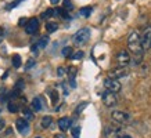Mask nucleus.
Wrapping results in <instances>:
<instances>
[{"label": "nucleus", "instance_id": "f257e3e1", "mask_svg": "<svg viewBox=\"0 0 151 138\" xmlns=\"http://www.w3.org/2000/svg\"><path fill=\"white\" fill-rule=\"evenodd\" d=\"M128 47H129V51L133 53V54L136 55H143V48L142 46V35L139 31H132V32L129 33L128 36Z\"/></svg>", "mask_w": 151, "mask_h": 138}, {"label": "nucleus", "instance_id": "f03ea898", "mask_svg": "<svg viewBox=\"0 0 151 138\" xmlns=\"http://www.w3.org/2000/svg\"><path fill=\"white\" fill-rule=\"evenodd\" d=\"M89 39H90V29H87V28L79 29L72 37L73 44H76V46H83V44H86L87 41H89Z\"/></svg>", "mask_w": 151, "mask_h": 138}, {"label": "nucleus", "instance_id": "7ed1b4c3", "mask_svg": "<svg viewBox=\"0 0 151 138\" xmlns=\"http://www.w3.org/2000/svg\"><path fill=\"white\" fill-rule=\"evenodd\" d=\"M101 98H103V102H104V105L108 106V108H112V106H115L116 104H118L116 92H112V91H110V90H107V91L103 92Z\"/></svg>", "mask_w": 151, "mask_h": 138}, {"label": "nucleus", "instance_id": "20e7f679", "mask_svg": "<svg viewBox=\"0 0 151 138\" xmlns=\"http://www.w3.org/2000/svg\"><path fill=\"white\" fill-rule=\"evenodd\" d=\"M104 87L112 92H119L121 88H122V86H121V83H119L116 79L107 78V79H104Z\"/></svg>", "mask_w": 151, "mask_h": 138}, {"label": "nucleus", "instance_id": "39448f33", "mask_svg": "<svg viewBox=\"0 0 151 138\" xmlns=\"http://www.w3.org/2000/svg\"><path fill=\"white\" fill-rule=\"evenodd\" d=\"M111 119L114 120L115 123H119V124H124L126 123L129 120V115L126 112H122V110H112L111 113Z\"/></svg>", "mask_w": 151, "mask_h": 138}, {"label": "nucleus", "instance_id": "423d86ee", "mask_svg": "<svg viewBox=\"0 0 151 138\" xmlns=\"http://www.w3.org/2000/svg\"><path fill=\"white\" fill-rule=\"evenodd\" d=\"M39 31V19L37 18H31L27 21V25H25V32L28 35H35V33Z\"/></svg>", "mask_w": 151, "mask_h": 138}, {"label": "nucleus", "instance_id": "0eeeda50", "mask_svg": "<svg viewBox=\"0 0 151 138\" xmlns=\"http://www.w3.org/2000/svg\"><path fill=\"white\" fill-rule=\"evenodd\" d=\"M142 46L144 50L151 48V26H147L142 33Z\"/></svg>", "mask_w": 151, "mask_h": 138}, {"label": "nucleus", "instance_id": "6e6552de", "mask_svg": "<svg viewBox=\"0 0 151 138\" xmlns=\"http://www.w3.org/2000/svg\"><path fill=\"white\" fill-rule=\"evenodd\" d=\"M116 62H118L119 66H128L130 64V55L126 50H122L119 51L116 54Z\"/></svg>", "mask_w": 151, "mask_h": 138}, {"label": "nucleus", "instance_id": "1a4fd4ad", "mask_svg": "<svg viewBox=\"0 0 151 138\" xmlns=\"http://www.w3.org/2000/svg\"><path fill=\"white\" fill-rule=\"evenodd\" d=\"M126 75H128V68H126V66H118V68H115L108 72V78H112V79H116V80H118V79L124 78Z\"/></svg>", "mask_w": 151, "mask_h": 138}, {"label": "nucleus", "instance_id": "9d476101", "mask_svg": "<svg viewBox=\"0 0 151 138\" xmlns=\"http://www.w3.org/2000/svg\"><path fill=\"white\" fill-rule=\"evenodd\" d=\"M15 127L18 130L19 134H22V135H27L29 133V124H28V120L25 117H21V119H17L15 122Z\"/></svg>", "mask_w": 151, "mask_h": 138}, {"label": "nucleus", "instance_id": "9b49d317", "mask_svg": "<svg viewBox=\"0 0 151 138\" xmlns=\"http://www.w3.org/2000/svg\"><path fill=\"white\" fill-rule=\"evenodd\" d=\"M58 127L61 131H67L71 127V119L69 117H61V119H58Z\"/></svg>", "mask_w": 151, "mask_h": 138}, {"label": "nucleus", "instance_id": "f8f14e48", "mask_svg": "<svg viewBox=\"0 0 151 138\" xmlns=\"http://www.w3.org/2000/svg\"><path fill=\"white\" fill-rule=\"evenodd\" d=\"M7 109H9L10 113H17L19 110V105H18V102H15V101H10L9 104H7Z\"/></svg>", "mask_w": 151, "mask_h": 138}, {"label": "nucleus", "instance_id": "ddd939ff", "mask_svg": "<svg viewBox=\"0 0 151 138\" xmlns=\"http://www.w3.org/2000/svg\"><path fill=\"white\" fill-rule=\"evenodd\" d=\"M92 11H93L92 7H90V6H86V7H82V9L79 10V14H81L82 17H85V18H89Z\"/></svg>", "mask_w": 151, "mask_h": 138}, {"label": "nucleus", "instance_id": "4468645a", "mask_svg": "<svg viewBox=\"0 0 151 138\" xmlns=\"http://www.w3.org/2000/svg\"><path fill=\"white\" fill-rule=\"evenodd\" d=\"M51 123H53V119H51V116H45L43 119H42L40 124H42V127L43 129H49L51 126Z\"/></svg>", "mask_w": 151, "mask_h": 138}, {"label": "nucleus", "instance_id": "2eb2a0df", "mask_svg": "<svg viewBox=\"0 0 151 138\" xmlns=\"http://www.w3.org/2000/svg\"><path fill=\"white\" fill-rule=\"evenodd\" d=\"M31 105H32V109L33 110H40L42 109V102H40V98H33L32 100V104H31Z\"/></svg>", "mask_w": 151, "mask_h": 138}, {"label": "nucleus", "instance_id": "dca6fc26", "mask_svg": "<svg viewBox=\"0 0 151 138\" xmlns=\"http://www.w3.org/2000/svg\"><path fill=\"white\" fill-rule=\"evenodd\" d=\"M11 64H13L14 68H19L21 64H22V61H21V57L19 55H13V58H11Z\"/></svg>", "mask_w": 151, "mask_h": 138}, {"label": "nucleus", "instance_id": "f3484780", "mask_svg": "<svg viewBox=\"0 0 151 138\" xmlns=\"http://www.w3.org/2000/svg\"><path fill=\"white\" fill-rule=\"evenodd\" d=\"M57 29H58V25H57L55 22H47V23H46V31H47L49 33L55 32Z\"/></svg>", "mask_w": 151, "mask_h": 138}, {"label": "nucleus", "instance_id": "a211bd4d", "mask_svg": "<svg viewBox=\"0 0 151 138\" xmlns=\"http://www.w3.org/2000/svg\"><path fill=\"white\" fill-rule=\"evenodd\" d=\"M47 43H49V37L43 36V37H40V39H39V41H37L36 44H37V47H39V48H45V47L47 46Z\"/></svg>", "mask_w": 151, "mask_h": 138}, {"label": "nucleus", "instance_id": "6ab92c4d", "mask_svg": "<svg viewBox=\"0 0 151 138\" xmlns=\"http://www.w3.org/2000/svg\"><path fill=\"white\" fill-rule=\"evenodd\" d=\"M55 14H57V15H60L61 18H64V19L69 18V14H68V11H67L65 9H57V10H55Z\"/></svg>", "mask_w": 151, "mask_h": 138}, {"label": "nucleus", "instance_id": "aec40b11", "mask_svg": "<svg viewBox=\"0 0 151 138\" xmlns=\"http://www.w3.org/2000/svg\"><path fill=\"white\" fill-rule=\"evenodd\" d=\"M54 13H55V11L53 9H47L45 13L42 14V18H43V19H49V18H51V17L54 15Z\"/></svg>", "mask_w": 151, "mask_h": 138}, {"label": "nucleus", "instance_id": "412c9836", "mask_svg": "<svg viewBox=\"0 0 151 138\" xmlns=\"http://www.w3.org/2000/svg\"><path fill=\"white\" fill-rule=\"evenodd\" d=\"M49 95H50V98H51V102H53V104H57V101H58V92L55 91V90H50V91H49Z\"/></svg>", "mask_w": 151, "mask_h": 138}, {"label": "nucleus", "instance_id": "4be33fe9", "mask_svg": "<svg viewBox=\"0 0 151 138\" xmlns=\"http://www.w3.org/2000/svg\"><path fill=\"white\" fill-rule=\"evenodd\" d=\"M24 87H25V82H24L22 79H18L17 83H15V86H14V88H15V90H18V91H22Z\"/></svg>", "mask_w": 151, "mask_h": 138}, {"label": "nucleus", "instance_id": "5701e85b", "mask_svg": "<svg viewBox=\"0 0 151 138\" xmlns=\"http://www.w3.org/2000/svg\"><path fill=\"white\" fill-rule=\"evenodd\" d=\"M61 53H63V55H64L65 58H71V55H72V47H64V48H63V51H61Z\"/></svg>", "mask_w": 151, "mask_h": 138}, {"label": "nucleus", "instance_id": "b1692460", "mask_svg": "<svg viewBox=\"0 0 151 138\" xmlns=\"http://www.w3.org/2000/svg\"><path fill=\"white\" fill-rule=\"evenodd\" d=\"M83 51H76V53H73L72 55H71V60H75V61H79L83 58Z\"/></svg>", "mask_w": 151, "mask_h": 138}, {"label": "nucleus", "instance_id": "393cba45", "mask_svg": "<svg viewBox=\"0 0 151 138\" xmlns=\"http://www.w3.org/2000/svg\"><path fill=\"white\" fill-rule=\"evenodd\" d=\"M21 1H24V0H14V1H11L10 4H7V7H6V9H7V10H13V9H15L17 6H19V3H21Z\"/></svg>", "mask_w": 151, "mask_h": 138}, {"label": "nucleus", "instance_id": "a878e982", "mask_svg": "<svg viewBox=\"0 0 151 138\" xmlns=\"http://www.w3.org/2000/svg\"><path fill=\"white\" fill-rule=\"evenodd\" d=\"M24 116H25V119H27V120H32L33 119L32 110L28 109V108H25V109H24Z\"/></svg>", "mask_w": 151, "mask_h": 138}, {"label": "nucleus", "instance_id": "bb28decb", "mask_svg": "<svg viewBox=\"0 0 151 138\" xmlns=\"http://www.w3.org/2000/svg\"><path fill=\"white\" fill-rule=\"evenodd\" d=\"M7 98H9V94H7V91H6V88H1L0 90V101H7Z\"/></svg>", "mask_w": 151, "mask_h": 138}, {"label": "nucleus", "instance_id": "cd10ccee", "mask_svg": "<svg viewBox=\"0 0 151 138\" xmlns=\"http://www.w3.org/2000/svg\"><path fill=\"white\" fill-rule=\"evenodd\" d=\"M67 73H68L69 79H75V76H76V68H68V70H67Z\"/></svg>", "mask_w": 151, "mask_h": 138}, {"label": "nucleus", "instance_id": "c85d7f7f", "mask_svg": "<svg viewBox=\"0 0 151 138\" xmlns=\"http://www.w3.org/2000/svg\"><path fill=\"white\" fill-rule=\"evenodd\" d=\"M71 133H72L73 138H79V135H81V127H73V129L71 130Z\"/></svg>", "mask_w": 151, "mask_h": 138}, {"label": "nucleus", "instance_id": "c756f323", "mask_svg": "<svg viewBox=\"0 0 151 138\" xmlns=\"http://www.w3.org/2000/svg\"><path fill=\"white\" fill-rule=\"evenodd\" d=\"M63 6H64L65 10H72L73 9V4H72V1H71V0H64Z\"/></svg>", "mask_w": 151, "mask_h": 138}, {"label": "nucleus", "instance_id": "7c9ffc66", "mask_svg": "<svg viewBox=\"0 0 151 138\" xmlns=\"http://www.w3.org/2000/svg\"><path fill=\"white\" fill-rule=\"evenodd\" d=\"M86 105H87L86 102H83L82 105H81V106H78V108H76V109H75V113H76V115H79V113H81V112H82V110H83V108H85V106H86Z\"/></svg>", "mask_w": 151, "mask_h": 138}, {"label": "nucleus", "instance_id": "2f4dec72", "mask_svg": "<svg viewBox=\"0 0 151 138\" xmlns=\"http://www.w3.org/2000/svg\"><path fill=\"white\" fill-rule=\"evenodd\" d=\"M64 73H65L64 68H58V70H57V75H58V76H63Z\"/></svg>", "mask_w": 151, "mask_h": 138}, {"label": "nucleus", "instance_id": "473e14b6", "mask_svg": "<svg viewBox=\"0 0 151 138\" xmlns=\"http://www.w3.org/2000/svg\"><path fill=\"white\" fill-rule=\"evenodd\" d=\"M3 36H4V29L0 28V43H1V40H3Z\"/></svg>", "mask_w": 151, "mask_h": 138}, {"label": "nucleus", "instance_id": "72a5a7b5", "mask_svg": "<svg viewBox=\"0 0 151 138\" xmlns=\"http://www.w3.org/2000/svg\"><path fill=\"white\" fill-rule=\"evenodd\" d=\"M33 65H35V61H33V60H31V61H29V62H28V64H27V69H29V68H31V66H33Z\"/></svg>", "mask_w": 151, "mask_h": 138}, {"label": "nucleus", "instance_id": "f704fd0d", "mask_svg": "<svg viewBox=\"0 0 151 138\" xmlns=\"http://www.w3.org/2000/svg\"><path fill=\"white\" fill-rule=\"evenodd\" d=\"M4 120H1V119H0V131H1V130H3V129H4Z\"/></svg>", "mask_w": 151, "mask_h": 138}, {"label": "nucleus", "instance_id": "c9c22d12", "mask_svg": "<svg viewBox=\"0 0 151 138\" xmlns=\"http://www.w3.org/2000/svg\"><path fill=\"white\" fill-rule=\"evenodd\" d=\"M54 138H65L64 134H57V135H54Z\"/></svg>", "mask_w": 151, "mask_h": 138}, {"label": "nucleus", "instance_id": "e433bc0d", "mask_svg": "<svg viewBox=\"0 0 151 138\" xmlns=\"http://www.w3.org/2000/svg\"><path fill=\"white\" fill-rule=\"evenodd\" d=\"M50 1H51V3H53V4H57V3H58L60 0H50Z\"/></svg>", "mask_w": 151, "mask_h": 138}, {"label": "nucleus", "instance_id": "4c0bfd02", "mask_svg": "<svg viewBox=\"0 0 151 138\" xmlns=\"http://www.w3.org/2000/svg\"><path fill=\"white\" fill-rule=\"evenodd\" d=\"M36 138H42V137H36Z\"/></svg>", "mask_w": 151, "mask_h": 138}]
</instances>
